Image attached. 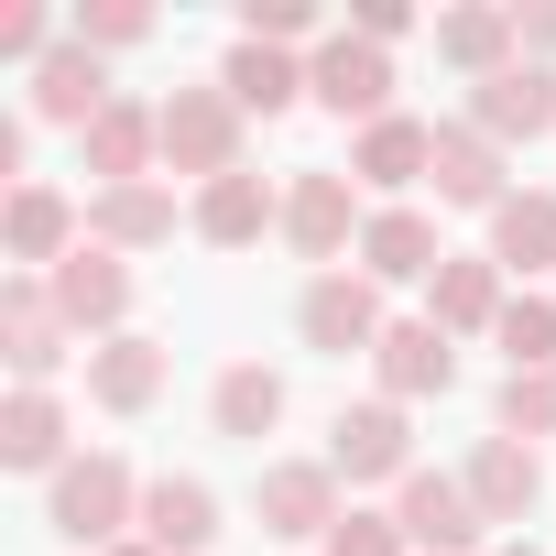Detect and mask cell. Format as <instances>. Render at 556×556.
Segmentation results:
<instances>
[{
    "mask_svg": "<svg viewBox=\"0 0 556 556\" xmlns=\"http://www.w3.org/2000/svg\"><path fill=\"white\" fill-rule=\"evenodd\" d=\"M491 415H502V437H523V447L556 437V371H502V404H491Z\"/></svg>",
    "mask_w": 556,
    "mask_h": 556,
    "instance_id": "cell-31",
    "label": "cell"
},
{
    "mask_svg": "<svg viewBox=\"0 0 556 556\" xmlns=\"http://www.w3.org/2000/svg\"><path fill=\"white\" fill-rule=\"evenodd\" d=\"M164 382H175V350L142 339V328H121V339L88 350V404H99V415H153Z\"/></svg>",
    "mask_w": 556,
    "mask_h": 556,
    "instance_id": "cell-14",
    "label": "cell"
},
{
    "mask_svg": "<svg viewBox=\"0 0 556 556\" xmlns=\"http://www.w3.org/2000/svg\"><path fill=\"white\" fill-rule=\"evenodd\" d=\"M207 415H218V437L262 447L273 426H285V371H262V361H229V371L207 382Z\"/></svg>",
    "mask_w": 556,
    "mask_h": 556,
    "instance_id": "cell-27",
    "label": "cell"
},
{
    "mask_svg": "<svg viewBox=\"0 0 556 556\" xmlns=\"http://www.w3.org/2000/svg\"><path fill=\"white\" fill-rule=\"evenodd\" d=\"M251 513H262V534H285V545H328L350 502H339V469L328 458H273L251 480Z\"/></svg>",
    "mask_w": 556,
    "mask_h": 556,
    "instance_id": "cell-6",
    "label": "cell"
},
{
    "mask_svg": "<svg viewBox=\"0 0 556 556\" xmlns=\"http://www.w3.org/2000/svg\"><path fill=\"white\" fill-rule=\"evenodd\" d=\"M131 534L164 545V556H207V545H218V491L186 480V469H164V480H142V523H131Z\"/></svg>",
    "mask_w": 556,
    "mask_h": 556,
    "instance_id": "cell-19",
    "label": "cell"
},
{
    "mask_svg": "<svg viewBox=\"0 0 556 556\" xmlns=\"http://www.w3.org/2000/svg\"><path fill=\"white\" fill-rule=\"evenodd\" d=\"M88 240L99 251H153V240H175V186H99L88 197Z\"/></svg>",
    "mask_w": 556,
    "mask_h": 556,
    "instance_id": "cell-25",
    "label": "cell"
},
{
    "mask_svg": "<svg viewBox=\"0 0 556 556\" xmlns=\"http://www.w3.org/2000/svg\"><path fill=\"white\" fill-rule=\"evenodd\" d=\"M45 523L66 534V545H88V556H110L131 523H142V480H131V458H110V447H88V458H66L55 480H45Z\"/></svg>",
    "mask_w": 556,
    "mask_h": 556,
    "instance_id": "cell-1",
    "label": "cell"
},
{
    "mask_svg": "<svg viewBox=\"0 0 556 556\" xmlns=\"http://www.w3.org/2000/svg\"><path fill=\"white\" fill-rule=\"evenodd\" d=\"M491 339H502V361H513V371H556V295H534V285H523V295L502 306V328H491Z\"/></svg>",
    "mask_w": 556,
    "mask_h": 556,
    "instance_id": "cell-30",
    "label": "cell"
},
{
    "mask_svg": "<svg viewBox=\"0 0 556 556\" xmlns=\"http://www.w3.org/2000/svg\"><path fill=\"white\" fill-rule=\"evenodd\" d=\"M66 34H55V12H34V0H12V12H0V55L12 66H45Z\"/></svg>",
    "mask_w": 556,
    "mask_h": 556,
    "instance_id": "cell-35",
    "label": "cell"
},
{
    "mask_svg": "<svg viewBox=\"0 0 556 556\" xmlns=\"http://www.w3.org/2000/svg\"><path fill=\"white\" fill-rule=\"evenodd\" d=\"M469 131H491V142H545V131H556V66H502L491 88H469Z\"/></svg>",
    "mask_w": 556,
    "mask_h": 556,
    "instance_id": "cell-20",
    "label": "cell"
},
{
    "mask_svg": "<svg viewBox=\"0 0 556 556\" xmlns=\"http://www.w3.org/2000/svg\"><path fill=\"white\" fill-rule=\"evenodd\" d=\"M77 153H88L99 186H142V175H164V99H110V110L77 131Z\"/></svg>",
    "mask_w": 556,
    "mask_h": 556,
    "instance_id": "cell-11",
    "label": "cell"
},
{
    "mask_svg": "<svg viewBox=\"0 0 556 556\" xmlns=\"http://www.w3.org/2000/svg\"><path fill=\"white\" fill-rule=\"evenodd\" d=\"M306 34H317V0H240V45H285V55H295ZM317 45H328V34H317Z\"/></svg>",
    "mask_w": 556,
    "mask_h": 556,
    "instance_id": "cell-32",
    "label": "cell"
},
{
    "mask_svg": "<svg viewBox=\"0 0 556 556\" xmlns=\"http://www.w3.org/2000/svg\"><path fill=\"white\" fill-rule=\"evenodd\" d=\"M66 34H77L88 55H121V45H142V34H153V12H142V0H99V12H77Z\"/></svg>",
    "mask_w": 556,
    "mask_h": 556,
    "instance_id": "cell-33",
    "label": "cell"
},
{
    "mask_svg": "<svg viewBox=\"0 0 556 556\" xmlns=\"http://www.w3.org/2000/svg\"><path fill=\"white\" fill-rule=\"evenodd\" d=\"M328 469H339L350 491H361V480H393V491H404V480H415V415L382 404V393H371V404H339V426H328Z\"/></svg>",
    "mask_w": 556,
    "mask_h": 556,
    "instance_id": "cell-7",
    "label": "cell"
},
{
    "mask_svg": "<svg viewBox=\"0 0 556 556\" xmlns=\"http://www.w3.org/2000/svg\"><path fill=\"white\" fill-rule=\"evenodd\" d=\"M371 382H382V404H426V393H447L458 382V339L437 328V317H393L382 328V350H371Z\"/></svg>",
    "mask_w": 556,
    "mask_h": 556,
    "instance_id": "cell-12",
    "label": "cell"
},
{
    "mask_svg": "<svg viewBox=\"0 0 556 556\" xmlns=\"http://www.w3.org/2000/svg\"><path fill=\"white\" fill-rule=\"evenodd\" d=\"M502 306H513V285H502V262H491V251H447V262H437V285H426V317H437L447 339H491Z\"/></svg>",
    "mask_w": 556,
    "mask_h": 556,
    "instance_id": "cell-15",
    "label": "cell"
},
{
    "mask_svg": "<svg viewBox=\"0 0 556 556\" xmlns=\"http://www.w3.org/2000/svg\"><path fill=\"white\" fill-rule=\"evenodd\" d=\"M458 480H469V502H480V523H523V513L545 502V458H534L523 437H480Z\"/></svg>",
    "mask_w": 556,
    "mask_h": 556,
    "instance_id": "cell-18",
    "label": "cell"
},
{
    "mask_svg": "<svg viewBox=\"0 0 556 556\" xmlns=\"http://www.w3.org/2000/svg\"><path fill=\"white\" fill-rule=\"evenodd\" d=\"M262 229H285V186H262L251 164L218 175V186H197V240L207 251H251Z\"/></svg>",
    "mask_w": 556,
    "mask_h": 556,
    "instance_id": "cell-22",
    "label": "cell"
},
{
    "mask_svg": "<svg viewBox=\"0 0 556 556\" xmlns=\"http://www.w3.org/2000/svg\"><path fill=\"white\" fill-rule=\"evenodd\" d=\"M426 175H437V121H415V110H393L350 142V186H371L382 207H404V186H426Z\"/></svg>",
    "mask_w": 556,
    "mask_h": 556,
    "instance_id": "cell-13",
    "label": "cell"
},
{
    "mask_svg": "<svg viewBox=\"0 0 556 556\" xmlns=\"http://www.w3.org/2000/svg\"><path fill=\"white\" fill-rule=\"evenodd\" d=\"M66 458H77V447H66V404L12 382V404H0V469H45V480H55Z\"/></svg>",
    "mask_w": 556,
    "mask_h": 556,
    "instance_id": "cell-26",
    "label": "cell"
},
{
    "mask_svg": "<svg viewBox=\"0 0 556 556\" xmlns=\"http://www.w3.org/2000/svg\"><path fill=\"white\" fill-rule=\"evenodd\" d=\"M371 285H437V262H447V240H437V218L426 207H371V229H361V251H350Z\"/></svg>",
    "mask_w": 556,
    "mask_h": 556,
    "instance_id": "cell-16",
    "label": "cell"
},
{
    "mask_svg": "<svg viewBox=\"0 0 556 556\" xmlns=\"http://www.w3.org/2000/svg\"><path fill=\"white\" fill-rule=\"evenodd\" d=\"M437 66H458V77H502V66H523V34H513V12L502 0H458V12H437Z\"/></svg>",
    "mask_w": 556,
    "mask_h": 556,
    "instance_id": "cell-21",
    "label": "cell"
},
{
    "mask_svg": "<svg viewBox=\"0 0 556 556\" xmlns=\"http://www.w3.org/2000/svg\"><path fill=\"white\" fill-rule=\"evenodd\" d=\"M0 240H12V262H23V273H55V262L88 240V218H77V197H66V186H45V175H34V186H12V218H0Z\"/></svg>",
    "mask_w": 556,
    "mask_h": 556,
    "instance_id": "cell-17",
    "label": "cell"
},
{
    "mask_svg": "<svg viewBox=\"0 0 556 556\" xmlns=\"http://www.w3.org/2000/svg\"><path fill=\"white\" fill-rule=\"evenodd\" d=\"M218 88L240 99V121H251V110L273 121V110H295V99H306V66H295L285 45H229V66H218Z\"/></svg>",
    "mask_w": 556,
    "mask_h": 556,
    "instance_id": "cell-29",
    "label": "cell"
},
{
    "mask_svg": "<svg viewBox=\"0 0 556 556\" xmlns=\"http://www.w3.org/2000/svg\"><path fill=\"white\" fill-rule=\"evenodd\" d=\"M66 317H55V295H45V273H12L0 285V350H12V382L23 393H55V371H66Z\"/></svg>",
    "mask_w": 556,
    "mask_h": 556,
    "instance_id": "cell-9",
    "label": "cell"
},
{
    "mask_svg": "<svg viewBox=\"0 0 556 556\" xmlns=\"http://www.w3.org/2000/svg\"><path fill=\"white\" fill-rule=\"evenodd\" d=\"M295 328H306V350H328V361H371L382 350V285L361 262H339V273H317V285L295 295Z\"/></svg>",
    "mask_w": 556,
    "mask_h": 556,
    "instance_id": "cell-3",
    "label": "cell"
},
{
    "mask_svg": "<svg viewBox=\"0 0 556 556\" xmlns=\"http://www.w3.org/2000/svg\"><path fill=\"white\" fill-rule=\"evenodd\" d=\"M110 556H164V545H142V534H121V545H110Z\"/></svg>",
    "mask_w": 556,
    "mask_h": 556,
    "instance_id": "cell-39",
    "label": "cell"
},
{
    "mask_svg": "<svg viewBox=\"0 0 556 556\" xmlns=\"http://www.w3.org/2000/svg\"><path fill=\"white\" fill-rule=\"evenodd\" d=\"M45 295H55V317L99 350V339H121V328H131V262H121V251H99V240H77V251L45 273Z\"/></svg>",
    "mask_w": 556,
    "mask_h": 556,
    "instance_id": "cell-5",
    "label": "cell"
},
{
    "mask_svg": "<svg viewBox=\"0 0 556 556\" xmlns=\"http://www.w3.org/2000/svg\"><path fill=\"white\" fill-rule=\"evenodd\" d=\"M513 34H523V66H545L556 55V0H545V12H513Z\"/></svg>",
    "mask_w": 556,
    "mask_h": 556,
    "instance_id": "cell-37",
    "label": "cell"
},
{
    "mask_svg": "<svg viewBox=\"0 0 556 556\" xmlns=\"http://www.w3.org/2000/svg\"><path fill=\"white\" fill-rule=\"evenodd\" d=\"M350 34H361V45H382V55H393V45H404V34H415V12H404V0H361V12H350Z\"/></svg>",
    "mask_w": 556,
    "mask_h": 556,
    "instance_id": "cell-36",
    "label": "cell"
},
{
    "mask_svg": "<svg viewBox=\"0 0 556 556\" xmlns=\"http://www.w3.org/2000/svg\"><path fill=\"white\" fill-rule=\"evenodd\" d=\"M306 99L371 131V121H393V55H382V45H361V34H328V45L306 55Z\"/></svg>",
    "mask_w": 556,
    "mask_h": 556,
    "instance_id": "cell-8",
    "label": "cell"
},
{
    "mask_svg": "<svg viewBox=\"0 0 556 556\" xmlns=\"http://www.w3.org/2000/svg\"><path fill=\"white\" fill-rule=\"evenodd\" d=\"M491 262L502 273H556V186H523L491 207Z\"/></svg>",
    "mask_w": 556,
    "mask_h": 556,
    "instance_id": "cell-28",
    "label": "cell"
},
{
    "mask_svg": "<svg viewBox=\"0 0 556 556\" xmlns=\"http://www.w3.org/2000/svg\"><path fill=\"white\" fill-rule=\"evenodd\" d=\"M426 186H437L447 207H480V218L513 197V186H502V142L469 131V121H437V175H426Z\"/></svg>",
    "mask_w": 556,
    "mask_h": 556,
    "instance_id": "cell-24",
    "label": "cell"
},
{
    "mask_svg": "<svg viewBox=\"0 0 556 556\" xmlns=\"http://www.w3.org/2000/svg\"><path fill=\"white\" fill-rule=\"evenodd\" d=\"M361 229H371L361 186H350L339 164H295V186H285V240H295L317 273H339V262L361 251Z\"/></svg>",
    "mask_w": 556,
    "mask_h": 556,
    "instance_id": "cell-2",
    "label": "cell"
},
{
    "mask_svg": "<svg viewBox=\"0 0 556 556\" xmlns=\"http://www.w3.org/2000/svg\"><path fill=\"white\" fill-rule=\"evenodd\" d=\"M110 99H121V88H110V66H99V55H88L77 34H66V45H55L45 66H34V121H55V131H88V121H99Z\"/></svg>",
    "mask_w": 556,
    "mask_h": 556,
    "instance_id": "cell-23",
    "label": "cell"
},
{
    "mask_svg": "<svg viewBox=\"0 0 556 556\" xmlns=\"http://www.w3.org/2000/svg\"><path fill=\"white\" fill-rule=\"evenodd\" d=\"M164 175H197V186L240 175V99H229L218 77L164 99Z\"/></svg>",
    "mask_w": 556,
    "mask_h": 556,
    "instance_id": "cell-4",
    "label": "cell"
},
{
    "mask_svg": "<svg viewBox=\"0 0 556 556\" xmlns=\"http://www.w3.org/2000/svg\"><path fill=\"white\" fill-rule=\"evenodd\" d=\"M317 556H415V545H404V523H393V513H361V502H350V513H339V534H328Z\"/></svg>",
    "mask_w": 556,
    "mask_h": 556,
    "instance_id": "cell-34",
    "label": "cell"
},
{
    "mask_svg": "<svg viewBox=\"0 0 556 556\" xmlns=\"http://www.w3.org/2000/svg\"><path fill=\"white\" fill-rule=\"evenodd\" d=\"M393 523H404V545H415V556H469V545L491 534L458 469H415V480L393 491Z\"/></svg>",
    "mask_w": 556,
    "mask_h": 556,
    "instance_id": "cell-10",
    "label": "cell"
},
{
    "mask_svg": "<svg viewBox=\"0 0 556 556\" xmlns=\"http://www.w3.org/2000/svg\"><path fill=\"white\" fill-rule=\"evenodd\" d=\"M491 556H545V545H534V534H502V545H491Z\"/></svg>",
    "mask_w": 556,
    "mask_h": 556,
    "instance_id": "cell-38",
    "label": "cell"
}]
</instances>
